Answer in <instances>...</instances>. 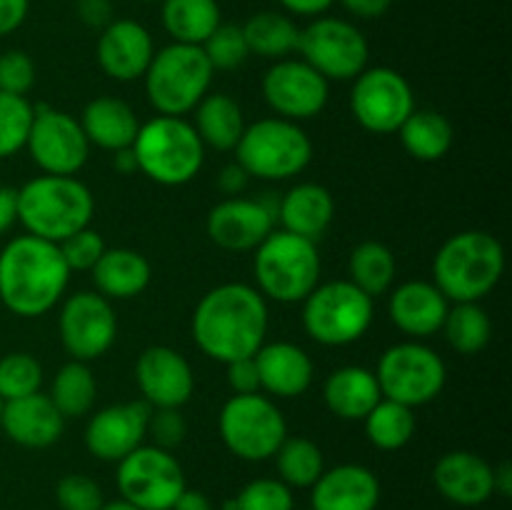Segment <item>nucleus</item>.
Listing matches in <instances>:
<instances>
[{
	"instance_id": "2eb2a0df",
	"label": "nucleus",
	"mask_w": 512,
	"mask_h": 510,
	"mask_svg": "<svg viewBox=\"0 0 512 510\" xmlns=\"http://www.w3.org/2000/svg\"><path fill=\"white\" fill-rule=\"evenodd\" d=\"M25 148L45 175H75L90 155L80 120L45 105H33V125Z\"/></svg>"
},
{
	"instance_id": "13d9d810",
	"label": "nucleus",
	"mask_w": 512,
	"mask_h": 510,
	"mask_svg": "<svg viewBox=\"0 0 512 510\" xmlns=\"http://www.w3.org/2000/svg\"><path fill=\"white\" fill-rule=\"evenodd\" d=\"M493 480H495V493L510 495L512 493V468H510V463H500L498 468H493Z\"/></svg>"
},
{
	"instance_id": "a19ab883",
	"label": "nucleus",
	"mask_w": 512,
	"mask_h": 510,
	"mask_svg": "<svg viewBox=\"0 0 512 510\" xmlns=\"http://www.w3.org/2000/svg\"><path fill=\"white\" fill-rule=\"evenodd\" d=\"M30 125H33V105L28 103V98L0 93V160L25 148Z\"/></svg>"
},
{
	"instance_id": "5701e85b",
	"label": "nucleus",
	"mask_w": 512,
	"mask_h": 510,
	"mask_svg": "<svg viewBox=\"0 0 512 510\" xmlns=\"http://www.w3.org/2000/svg\"><path fill=\"white\" fill-rule=\"evenodd\" d=\"M313 510H375L380 503L378 475L358 463L323 470L310 495Z\"/></svg>"
},
{
	"instance_id": "393cba45",
	"label": "nucleus",
	"mask_w": 512,
	"mask_h": 510,
	"mask_svg": "<svg viewBox=\"0 0 512 510\" xmlns=\"http://www.w3.org/2000/svg\"><path fill=\"white\" fill-rule=\"evenodd\" d=\"M450 300L428 280H408L390 295L388 313L395 328L413 338H428L438 333L448 315Z\"/></svg>"
},
{
	"instance_id": "39448f33",
	"label": "nucleus",
	"mask_w": 512,
	"mask_h": 510,
	"mask_svg": "<svg viewBox=\"0 0 512 510\" xmlns=\"http://www.w3.org/2000/svg\"><path fill=\"white\" fill-rule=\"evenodd\" d=\"M130 150L140 173L168 188L190 183L205 160V145L193 125L170 115H155L140 125Z\"/></svg>"
},
{
	"instance_id": "4c0bfd02",
	"label": "nucleus",
	"mask_w": 512,
	"mask_h": 510,
	"mask_svg": "<svg viewBox=\"0 0 512 510\" xmlns=\"http://www.w3.org/2000/svg\"><path fill=\"white\" fill-rule=\"evenodd\" d=\"M440 330L445 333L450 348L463 355H475L490 343L493 323L480 303H453Z\"/></svg>"
},
{
	"instance_id": "4be33fe9",
	"label": "nucleus",
	"mask_w": 512,
	"mask_h": 510,
	"mask_svg": "<svg viewBox=\"0 0 512 510\" xmlns=\"http://www.w3.org/2000/svg\"><path fill=\"white\" fill-rule=\"evenodd\" d=\"M435 488L445 500L463 508L483 505L495 493L493 465L470 450L445 453L433 468Z\"/></svg>"
},
{
	"instance_id": "e433bc0d",
	"label": "nucleus",
	"mask_w": 512,
	"mask_h": 510,
	"mask_svg": "<svg viewBox=\"0 0 512 510\" xmlns=\"http://www.w3.org/2000/svg\"><path fill=\"white\" fill-rule=\"evenodd\" d=\"M365 435L380 450H400L413 440L415 415L413 408L383 398L363 418Z\"/></svg>"
},
{
	"instance_id": "f3484780",
	"label": "nucleus",
	"mask_w": 512,
	"mask_h": 510,
	"mask_svg": "<svg viewBox=\"0 0 512 510\" xmlns=\"http://www.w3.org/2000/svg\"><path fill=\"white\" fill-rule=\"evenodd\" d=\"M330 83L303 58H283L263 75V98L285 120H310L323 113Z\"/></svg>"
},
{
	"instance_id": "49530a36",
	"label": "nucleus",
	"mask_w": 512,
	"mask_h": 510,
	"mask_svg": "<svg viewBox=\"0 0 512 510\" xmlns=\"http://www.w3.org/2000/svg\"><path fill=\"white\" fill-rule=\"evenodd\" d=\"M35 85V63L23 50H5L0 55V93L28 95Z\"/></svg>"
},
{
	"instance_id": "1a4fd4ad",
	"label": "nucleus",
	"mask_w": 512,
	"mask_h": 510,
	"mask_svg": "<svg viewBox=\"0 0 512 510\" xmlns=\"http://www.w3.org/2000/svg\"><path fill=\"white\" fill-rule=\"evenodd\" d=\"M373 325V298L350 280L315 285L303 300V328L315 343L340 348L363 338Z\"/></svg>"
},
{
	"instance_id": "8fccbe9b",
	"label": "nucleus",
	"mask_w": 512,
	"mask_h": 510,
	"mask_svg": "<svg viewBox=\"0 0 512 510\" xmlns=\"http://www.w3.org/2000/svg\"><path fill=\"white\" fill-rule=\"evenodd\" d=\"M78 18L88 28L103 30L113 23V0H78Z\"/></svg>"
},
{
	"instance_id": "79ce46f5",
	"label": "nucleus",
	"mask_w": 512,
	"mask_h": 510,
	"mask_svg": "<svg viewBox=\"0 0 512 510\" xmlns=\"http://www.w3.org/2000/svg\"><path fill=\"white\" fill-rule=\"evenodd\" d=\"M200 48H203L205 58H208V63L213 65V70L240 68L250 55L243 28L233 23H220Z\"/></svg>"
},
{
	"instance_id": "603ef678",
	"label": "nucleus",
	"mask_w": 512,
	"mask_h": 510,
	"mask_svg": "<svg viewBox=\"0 0 512 510\" xmlns=\"http://www.w3.org/2000/svg\"><path fill=\"white\" fill-rule=\"evenodd\" d=\"M338 3L343 5L350 15H355V18L373 20L388 13L393 0H338Z\"/></svg>"
},
{
	"instance_id": "4468645a",
	"label": "nucleus",
	"mask_w": 512,
	"mask_h": 510,
	"mask_svg": "<svg viewBox=\"0 0 512 510\" xmlns=\"http://www.w3.org/2000/svg\"><path fill=\"white\" fill-rule=\"evenodd\" d=\"M350 110L365 130L378 135L398 133L415 110V95L408 80L393 68H365L355 78Z\"/></svg>"
},
{
	"instance_id": "5fc2aeb1",
	"label": "nucleus",
	"mask_w": 512,
	"mask_h": 510,
	"mask_svg": "<svg viewBox=\"0 0 512 510\" xmlns=\"http://www.w3.org/2000/svg\"><path fill=\"white\" fill-rule=\"evenodd\" d=\"M18 220V190L0 185V235L8 233Z\"/></svg>"
},
{
	"instance_id": "c756f323",
	"label": "nucleus",
	"mask_w": 512,
	"mask_h": 510,
	"mask_svg": "<svg viewBox=\"0 0 512 510\" xmlns=\"http://www.w3.org/2000/svg\"><path fill=\"white\" fill-rule=\"evenodd\" d=\"M323 400L333 415L343 420H363L383 400L373 370L343 365L333 370L323 385Z\"/></svg>"
},
{
	"instance_id": "680f3d73",
	"label": "nucleus",
	"mask_w": 512,
	"mask_h": 510,
	"mask_svg": "<svg viewBox=\"0 0 512 510\" xmlns=\"http://www.w3.org/2000/svg\"><path fill=\"white\" fill-rule=\"evenodd\" d=\"M140 3H155V0H140Z\"/></svg>"
},
{
	"instance_id": "cd10ccee",
	"label": "nucleus",
	"mask_w": 512,
	"mask_h": 510,
	"mask_svg": "<svg viewBox=\"0 0 512 510\" xmlns=\"http://www.w3.org/2000/svg\"><path fill=\"white\" fill-rule=\"evenodd\" d=\"M80 128H83L90 145L118 153V150L130 148L135 143L140 123L135 110L125 100L103 95V98H95L85 105Z\"/></svg>"
},
{
	"instance_id": "3c124183",
	"label": "nucleus",
	"mask_w": 512,
	"mask_h": 510,
	"mask_svg": "<svg viewBox=\"0 0 512 510\" xmlns=\"http://www.w3.org/2000/svg\"><path fill=\"white\" fill-rule=\"evenodd\" d=\"M30 0H0V38L15 33L28 18Z\"/></svg>"
},
{
	"instance_id": "412c9836",
	"label": "nucleus",
	"mask_w": 512,
	"mask_h": 510,
	"mask_svg": "<svg viewBox=\"0 0 512 510\" xmlns=\"http://www.w3.org/2000/svg\"><path fill=\"white\" fill-rule=\"evenodd\" d=\"M98 65L108 78L130 83L143 78L155 55L153 35L143 23L130 18H118L100 30Z\"/></svg>"
},
{
	"instance_id": "0e129e2a",
	"label": "nucleus",
	"mask_w": 512,
	"mask_h": 510,
	"mask_svg": "<svg viewBox=\"0 0 512 510\" xmlns=\"http://www.w3.org/2000/svg\"><path fill=\"white\" fill-rule=\"evenodd\" d=\"M308 510H313V508H308Z\"/></svg>"
},
{
	"instance_id": "7c9ffc66",
	"label": "nucleus",
	"mask_w": 512,
	"mask_h": 510,
	"mask_svg": "<svg viewBox=\"0 0 512 510\" xmlns=\"http://www.w3.org/2000/svg\"><path fill=\"white\" fill-rule=\"evenodd\" d=\"M195 133L205 148L235 150L245 130L240 105L225 93H208L195 105Z\"/></svg>"
},
{
	"instance_id": "6e6552de",
	"label": "nucleus",
	"mask_w": 512,
	"mask_h": 510,
	"mask_svg": "<svg viewBox=\"0 0 512 510\" xmlns=\"http://www.w3.org/2000/svg\"><path fill=\"white\" fill-rule=\"evenodd\" d=\"M238 165L260 180H288L303 173L313 160V143L298 123L263 118L245 125L235 145Z\"/></svg>"
},
{
	"instance_id": "aec40b11",
	"label": "nucleus",
	"mask_w": 512,
	"mask_h": 510,
	"mask_svg": "<svg viewBox=\"0 0 512 510\" xmlns=\"http://www.w3.org/2000/svg\"><path fill=\"white\" fill-rule=\"evenodd\" d=\"M148 403H118L98 410L85 428V448L105 463H120L148 435Z\"/></svg>"
},
{
	"instance_id": "de8ad7c7",
	"label": "nucleus",
	"mask_w": 512,
	"mask_h": 510,
	"mask_svg": "<svg viewBox=\"0 0 512 510\" xmlns=\"http://www.w3.org/2000/svg\"><path fill=\"white\" fill-rule=\"evenodd\" d=\"M188 433V425H185L183 413L180 408H155L150 410L148 418V435L153 438L155 448H163L173 453V448H178L185 440Z\"/></svg>"
},
{
	"instance_id": "09e8293b",
	"label": "nucleus",
	"mask_w": 512,
	"mask_h": 510,
	"mask_svg": "<svg viewBox=\"0 0 512 510\" xmlns=\"http://www.w3.org/2000/svg\"><path fill=\"white\" fill-rule=\"evenodd\" d=\"M228 368V385L235 395H250L260 393V378L258 368H255V358H240L225 365Z\"/></svg>"
},
{
	"instance_id": "ea45409f",
	"label": "nucleus",
	"mask_w": 512,
	"mask_h": 510,
	"mask_svg": "<svg viewBox=\"0 0 512 510\" xmlns=\"http://www.w3.org/2000/svg\"><path fill=\"white\" fill-rule=\"evenodd\" d=\"M43 368L30 353H8L0 358V400L25 398L40 393Z\"/></svg>"
},
{
	"instance_id": "2f4dec72",
	"label": "nucleus",
	"mask_w": 512,
	"mask_h": 510,
	"mask_svg": "<svg viewBox=\"0 0 512 510\" xmlns=\"http://www.w3.org/2000/svg\"><path fill=\"white\" fill-rule=\"evenodd\" d=\"M160 20L173 43L203 45L223 23L218 0H160Z\"/></svg>"
},
{
	"instance_id": "6e6d98bb",
	"label": "nucleus",
	"mask_w": 512,
	"mask_h": 510,
	"mask_svg": "<svg viewBox=\"0 0 512 510\" xmlns=\"http://www.w3.org/2000/svg\"><path fill=\"white\" fill-rule=\"evenodd\" d=\"M288 13L303 15V18H320L323 13H328L330 5L335 0H278Z\"/></svg>"
},
{
	"instance_id": "9b49d317",
	"label": "nucleus",
	"mask_w": 512,
	"mask_h": 510,
	"mask_svg": "<svg viewBox=\"0 0 512 510\" xmlns=\"http://www.w3.org/2000/svg\"><path fill=\"white\" fill-rule=\"evenodd\" d=\"M375 378L383 398L418 408L438 398L445 388V363L433 348L410 340L380 355Z\"/></svg>"
},
{
	"instance_id": "9d476101",
	"label": "nucleus",
	"mask_w": 512,
	"mask_h": 510,
	"mask_svg": "<svg viewBox=\"0 0 512 510\" xmlns=\"http://www.w3.org/2000/svg\"><path fill=\"white\" fill-rule=\"evenodd\" d=\"M218 428L225 448L250 463L273 458L280 443L288 438L280 408L260 393L233 395L220 410Z\"/></svg>"
},
{
	"instance_id": "ddd939ff",
	"label": "nucleus",
	"mask_w": 512,
	"mask_h": 510,
	"mask_svg": "<svg viewBox=\"0 0 512 510\" xmlns=\"http://www.w3.org/2000/svg\"><path fill=\"white\" fill-rule=\"evenodd\" d=\"M118 490L140 510H170L185 490V475L170 450L140 445L118 463Z\"/></svg>"
},
{
	"instance_id": "423d86ee",
	"label": "nucleus",
	"mask_w": 512,
	"mask_h": 510,
	"mask_svg": "<svg viewBox=\"0 0 512 510\" xmlns=\"http://www.w3.org/2000/svg\"><path fill=\"white\" fill-rule=\"evenodd\" d=\"M213 73L200 45L170 43L155 50L145 70V95L158 115L183 118L210 93Z\"/></svg>"
},
{
	"instance_id": "864d4df0",
	"label": "nucleus",
	"mask_w": 512,
	"mask_h": 510,
	"mask_svg": "<svg viewBox=\"0 0 512 510\" xmlns=\"http://www.w3.org/2000/svg\"><path fill=\"white\" fill-rule=\"evenodd\" d=\"M248 180L250 175L245 173L238 163L225 165L218 175V188L223 190L225 195H230V198H235V195H240L245 188H248Z\"/></svg>"
},
{
	"instance_id": "dca6fc26",
	"label": "nucleus",
	"mask_w": 512,
	"mask_h": 510,
	"mask_svg": "<svg viewBox=\"0 0 512 510\" xmlns=\"http://www.w3.org/2000/svg\"><path fill=\"white\" fill-rule=\"evenodd\" d=\"M58 330L65 353L80 363H90L113 348L118 318L108 298L93 290H80L63 303Z\"/></svg>"
},
{
	"instance_id": "37998d69",
	"label": "nucleus",
	"mask_w": 512,
	"mask_h": 510,
	"mask_svg": "<svg viewBox=\"0 0 512 510\" xmlns=\"http://www.w3.org/2000/svg\"><path fill=\"white\" fill-rule=\"evenodd\" d=\"M228 510H295L293 490L283 480L258 478L240 490Z\"/></svg>"
},
{
	"instance_id": "6ab92c4d",
	"label": "nucleus",
	"mask_w": 512,
	"mask_h": 510,
	"mask_svg": "<svg viewBox=\"0 0 512 510\" xmlns=\"http://www.w3.org/2000/svg\"><path fill=\"white\" fill-rule=\"evenodd\" d=\"M135 380L150 408H183L195 390L193 368L168 345H150L138 355Z\"/></svg>"
},
{
	"instance_id": "b1692460",
	"label": "nucleus",
	"mask_w": 512,
	"mask_h": 510,
	"mask_svg": "<svg viewBox=\"0 0 512 510\" xmlns=\"http://www.w3.org/2000/svg\"><path fill=\"white\" fill-rule=\"evenodd\" d=\"M63 428L65 418L58 413L48 395L33 393L3 403L0 430L23 448H48V445L58 443Z\"/></svg>"
},
{
	"instance_id": "c9c22d12",
	"label": "nucleus",
	"mask_w": 512,
	"mask_h": 510,
	"mask_svg": "<svg viewBox=\"0 0 512 510\" xmlns=\"http://www.w3.org/2000/svg\"><path fill=\"white\" fill-rule=\"evenodd\" d=\"M350 283L363 290L368 298L388 293L395 280V255L378 240H365L350 253Z\"/></svg>"
},
{
	"instance_id": "052dcab7",
	"label": "nucleus",
	"mask_w": 512,
	"mask_h": 510,
	"mask_svg": "<svg viewBox=\"0 0 512 510\" xmlns=\"http://www.w3.org/2000/svg\"><path fill=\"white\" fill-rule=\"evenodd\" d=\"M100 510H140V508H135V505H130L128 500H113V503H103V508Z\"/></svg>"
},
{
	"instance_id": "473e14b6",
	"label": "nucleus",
	"mask_w": 512,
	"mask_h": 510,
	"mask_svg": "<svg viewBox=\"0 0 512 510\" xmlns=\"http://www.w3.org/2000/svg\"><path fill=\"white\" fill-rule=\"evenodd\" d=\"M398 133L408 155H413L415 160H423V163L445 158L453 148V125L438 110L415 108L400 125Z\"/></svg>"
},
{
	"instance_id": "bb28decb",
	"label": "nucleus",
	"mask_w": 512,
	"mask_h": 510,
	"mask_svg": "<svg viewBox=\"0 0 512 510\" xmlns=\"http://www.w3.org/2000/svg\"><path fill=\"white\" fill-rule=\"evenodd\" d=\"M333 215L335 203L328 188L318 183H300L278 200L275 218L283 223V230L315 243L330 228Z\"/></svg>"
},
{
	"instance_id": "f8f14e48",
	"label": "nucleus",
	"mask_w": 512,
	"mask_h": 510,
	"mask_svg": "<svg viewBox=\"0 0 512 510\" xmlns=\"http://www.w3.org/2000/svg\"><path fill=\"white\" fill-rule=\"evenodd\" d=\"M298 53L328 83L355 80L368 68L370 58L368 40L360 28L348 20L328 18V15H320L308 28L300 30Z\"/></svg>"
},
{
	"instance_id": "a18cd8bd",
	"label": "nucleus",
	"mask_w": 512,
	"mask_h": 510,
	"mask_svg": "<svg viewBox=\"0 0 512 510\" xmlns=\"http://www.w3.org/2000/svg\"><path fill=\"white\" fill-rule=\"evenodd\" d=\"M58 248L65 265L70 268V273H73V270H93L95 263L100 260V255L105 253L103 238H100L98 230H93L90 225L78 230V233L68 235L65 240H60Z\"/></svg>"
},
{
	"instance_id": "20e7f679",
	"label": "nucleus",
	"mask_w": 512,
	"mask_h": 510,
	"mask_svg": "<svg viewBox=\"0 0 512 510\" xmlns=\"http://www.w3.org/2000/svg\"><path fill=\"white\" fill-rule=\"evenodd\" d=\"M95 198L75 175H40L18 190V220L28 235L60 243L88 228Z\"/></svg>"
},
{
	"instance_id": "7ed1b4c3",
	"label": "nucleus",
	"mask_w": 512,
	"mask_h": 510,
	"mask_svg": "<svg viewBox=\"0 0 512 510\" xmlns=\"http://www.w3.org/2000/svg\"><path fill=\"white\" fill-rule=\"evenodd\" d=\"M505 270L503 245L485 230H463L440 245L433 283L450 303H480L493 293Z\"/></svg>"
},
{
	"instance_id": "a878e982",
	"label": "nucleus",
	"mask_w": 512,
	"mask_h": 510,
	"mask_svg": "<svg viewBox=\"0 0 512 510\" xmlns=\"http://www.w3.org/2000/svg\"><path fill=\"white\" fill-rule=\"evenodd\" d=\"M253 358L260 390L275 398H298L313 383V360L300 345L285 340L263 343Z\"/></svg>"
},
{
	"instance_id": "f257e3e1",
	"label": "nucleus",
	"mask_w": 512,
	"mask_h": 510,
	"mask_svg": "<svg viewBox=\"0 0 512 510\" xmlns=\"http://www.w3.org/2000/svg\"><path fill=\"white\" fill-rule=\"evenodd\" d=\"M268 300L245 283H223L200 298L193 313V338L208 358L228 365L253 358L265 343Z\"/></svg>"
},
{
	"instance_id": "bf43d9fd",
	"label": "nucleus",
	"mask_w": 512,
	"mask_h": 510,
	"mask_svg": "<svg viewBox=\"0 0 512 510\" xmlns=\"http://www.w3.org/2000/svg\"><path fill=\"white\" fill-rule=\"evenodd\" d=\"M113 165H115V170H118V173H123V175L138 170V165H135V155H133V150H130V148L118 150V153H115Z\"/></svg>"
},
{
	"instance_id": "58836bf2",
	"label": "nucleus",
	"mask_w": 512,
	"mask_h": 510,
	"mask_svg": "<svg viewBox=\"0 0 512 510\" xmlns=\"http://www.w3.org/2000/svg\"><path fill=\"white\" fill-rule=\"evenodd\" d=\"M273 458L278 463L280 480L288 488H313V483L325 470V460L318 445L308 438H298V435L285 438Z\"/></svg>"
},
{
	"instance_id": "a211bd4d",
	"label": "nucleus",
	"mask_w": 512,
	"mask_h": 510,
	"mask_svg": "<svg viewBox=\"0 0 512 510\" xmlns=\"http://www.w3.org/2000/svg\"><path fill=\"white\" fill-rule=\"evenodd\" d=\"M275 213H278V203L270 205L268 200L225 198L208 213L205 230L218 248L245 253V250L258 248L273 233Z\"/></svg>"
},
{
	"instance_id": "72a5a7b5",
	"label": "nucleus",
	"mask_w": 512,
	"mask_h": 510,
	"mask_svg": "<svg viewBox=\"0 0 512 510\" xmlns=\"http://www.w3.org/2000/svg\"><path fill=\"white\" fill-rule=\"evenodd\" d=\"M240 28H243L248 50L250 53L260 55V58L283 60L288 58L293 50H298L300 28L295 25V20L288 18L285 13L260 10L253 18L245 20Z\"/></svg>"
},
{
	"instance_id": "4d7b16f0",
	"label": "nucleus",
	"mask_w": 512,
	"mask_h": 510,
	"mask_svg": "<svg viewBox=\"0 0 512 510\" xmlns=\"http://www.w3.org/2000/svg\"><path fill=\"white\" fill-rule=\"evenodd\" d=\"M170 510H213V505H210L208 495L200 493V490H188L185 488L183 493L178 495V500L173 503V508Z\"/></svg>"
},
{
	"instance_id": "c03bdc74",
	"label": "nucleus",
	"mask_w": 512,
	"mask_h": 510,
	"mask_svg": "<svg viewBox=\"0 0 512 510\" xmlns=\"http://www.w3.org/2000/svg\"><path fill=\"white\" fill-rule=\"evenodd\" d=\"M55 500L60 510H100L105 503L100 485L83 473H70L60 478Z\"/></svg>"
},
{
	"instance_id": "c85d7f7f",
	"label": "nucleus",
	"mask_w": 512,
	"mask_h": 510,
	"mask_svg": "<svg viewBox=\"0 0 512 510\" xmlns=\"http://www.w3.org/2000/svg\"><path fill=\"white\" fill-rule=\"evenodd\" d=\"M93 273L95 293L108 300H128L150 285L153 270L148 258L133 248H105Z\"/></svg>"
},
{
	"instance_id": "0eeeda50",
	"label": "nucleus",
	"mask_w": 512,
	"mask_h": 510,
	"mask_svg": "<svg viewBox=\"0 0 512 510\" xmlns=\"http://www.w3.org/2000/svg\"><path fill=\"white\" fill-rule=\"evenodd\" d=\"M255 280L265 300L303 303L320 283V255L313 240L273 230L255 248Z\"/></svg>"
},
{
	"instance_id": "69168bd1",
	"label": "nucleus",
	"mask_w": 512,
	"mask_h": 510,
	"mask_svg": "<svg viewBox=\"0 0 512 510\" xmlns=\"http://www.w3.org/2000/svg\"><path fill=\"white\" fill-rule=\"evenodd\" d=\"M225 510H228V508H225Z\"/></svg>"
},
{
	"instance_id": "f704fd0d",
	"label": "nucleus",
	"mask_w": 512,
	"mask_h": 510,
	"mask_svg": "<svg viewBox=\"0 0 512 510\" xmlns=\"http://www.w3.org/2000/svg\"><path fill=\"white\" fill-rule=\"evenodd\" d=\"M50 400L58 408L63 418H83L93 410L95 398H98V383H95L93 370L88 363L70 360L55 373L53 388H50Z\"/></svg>"
},
{
	"instance_id": "e2e57ef3",
	"label": "nucleus",
	"mask_w": 512,
	"mask_h": 510,
	"mask_svg": "<svg viewBox=\"0 0 512 510\" xmlns=\"http://www.w3.org/2000/svg\"><path fill=\"white\" fill-rule=\"evenodd\" d=\"M0 415H3V400H0Z\"/></svg>"
},
{
	"instance_id": "f03ea898",
	"label": "nucleus",
	"mask_w": 512,
	"mask_h": 510,
	"mask_svg": "<svg viewBox=\"0 0 512 510\" xmlns=\"http://www.w3.org/2000/svg\"><path fill=\"white\" fill-rule=\"evenodd\" d=\"M70 268L58 243L18 235L0 250V300L20 318H40L65 295Z\"/></svg>"
}]
</instances>
